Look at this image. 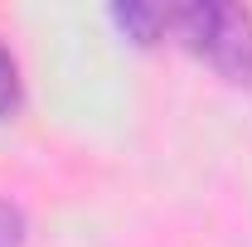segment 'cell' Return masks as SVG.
<instances>
[{"mask_svg": "<svg viewBox=\"0 0 252 247\" xmlns=\"http://www.w3.org/2000/svg\"><path fill=\"white\" fill-rule=\"evenodd\" d=\"M170 30H180L189 49L204 63H214L223 78L252 83V15L228 0H199L170 10Z\"/></svg>", "mask_w": 252, "mask_h": 247, "instance_id": "obj_1", "label": "cell"}, {"mask_svg": "<svg viewBox=\"0 0 252 247\" xmlns=\"http://www.w3.org/2000/svg\"><path fill=\"white\" fill-rule=\"evenodd\" d=\"M112 20H117L126 34H136L141 44H151L160 30H170V10H156V5H117Z\"/></svg>", "mask_w": 252, "mask_h": 247, "instance_id": "obj_2", "label": "cell"}, {"mask_svg": "<svg viewBox=\"0 0 252 247\" xmlns=\"http://www.w3.org/2000/svg\"><path fill=\"white\" fill-rule=\"evenodd\" d=\"M20 107V68L10 59V49L0 44V117H10Z\"/></svg>", "mask_w": 252, "mask_h": 247, "instance_id": "obj_3", "label": "cell"}, {"mask_svg": "<svg viewBox=\"0 0 252 247\" xmlns=\"http://www.w3.org/2000/svg\"><path fill=\"white\" fill-rule=\"evenodd\" d=\"M20 238H25V223H20V214L0 199V247H20Z\"/></svg>", "mask_w": 252, "mask_h": 247, "instance_id": "obj_4", "label": "cell"}]
</instances>
